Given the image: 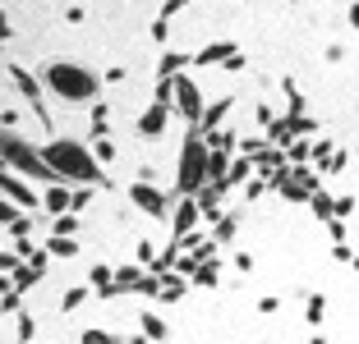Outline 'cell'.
<instances>
[{
  "label": "cell",
  "instance_id": "6da1fadb",
  "mask_svg": "<svg viewBox=\"0 0 359 344\" xmlns=\"http://www.w3.org/2000/svg\"><path fill=\"white\" fill-rule=\"evenodd\" d=\"M42 156H47V165L60 175V180H78V184H102V188H111V180L102 175V165H97V156H88V151L78 147V143H47L42 147Z\"/></svg>",
  "mask_w": 359,
  "mask_h": 344
},
{
  "label": "cell",
  "instance_id": "7a4b0ae2",
  "mask_svg": "<svg viewBox=\"0 0 359 344\" xmlns=\"http://www.w3.org/2000/svg\"><path fill=\"white\" fill-rule=\"evenodd\" d=\"M0 161H10L19 175H28V180H47V184L60 180V175L47 165V156H42V151H32L28 143H19L14 134H0Z\"/></svg>",
  "mask_w": 359,
  "mask_h": 344
},
{
  "label": "cell",
  "instance_id": "3957f363",
  "mask_svg": "<svg viewBox=\"0 0 359 344\" xmlns=\"http://www.w3.org/2000/svg\"><path fill=\"white\" fill-rule=\"evenodd\" d=\"M47 88L56 92V97H65V101H88V97L97 92V78L88 74V69H78V64L56 60L47 69Z\"/></svg>",
  "mask_w": 359,
  "mask_h": 344
},
{
  "label": "cell",
  "instance_id": "277c9868",
  "mask_svg": "<svg viewBox=\"0 0 359 344\" xmlns=\"http://www.w3.org/2000/svg\"><path fill=\"white\" fill-rule=\"evenodd\" d=\"M203 175H207V147H203V138H198V134H189L185 161H180V188L194 193V188L203 184Z\"/></svg>",
  "mask_w": 359,
  "mask_h": 344
},
{
  "label": "cell",
  "instance_id": "5b68a950",
  "mask_svg": "<svg viewBox=\"0 0 359 344\" xmlns=\"http://www.w3.org/2000/svg\"><path fill=\"white\" fill-rule=\"evenodd\" d=\"M10 78H14V88L23 92V97H28V106L37 110V120H42V124L51 129V115L42 110V83H37V78H32L28 69H23V64H10Z\"/></svg>",
  "mask_w": 359,
  "mask_h": 344
},
{
  "label": "cell",
  "instance_id": "8992f818",
  "mask_svg": "<svg viewBox=\"0 0 359 344\" xmlns=\"http://www.w3.org/2000/svg\"><path fill=\"white\" fill-rule=\"evenodd\" d=\"M129 202H134V207H143L148 216H157V221L166 216V202H161V193H157L148 180H134V188H129Z\"/></svg>",
  "mask_w": 359,
  "mask_h": 344
},
{
  "label": "cell",
  "instance_id": "52a82bcc",
  "mask_svg": "<svg viewBox=\"0 0 359 344\" xmlns=\"http://www.w3.org/2000/svg\"><path fill=\"white\" fill-rule=\"evenodd\" d=\"M175 97H180V115L185 120H203V106H198V88L189 83V78L175 74Z\"/></svg>",
  "mask_w": 359,
  "mask_h": 344
},
{
  "label": "cell",
  "instance_id": "ba28073f",
  "mask_svg": "<svg viewBox=\"0 0 359 344\" xmlns=\"http://www.w3.org/2000/svg\"><path fill=\"white\" fill-rule=\"evenodd\" d=\"M0 193H10V197H14V202H19V207H28V211L37 207V202H42V197L32 193L28 184L19 180V175H0Z\"/></svg>",
  "mask_w": 359,
  "mask_h": 344
},
{
  "label": "cell",
  "instance_id": "9c48e42d",
  "mask_svg": "<svg viewBox=\"0 0 359 344\" xmlns=\"http://www.w3.org/2000/svg\"><path fill=\"white\" fill-rule=\"evenodd\" d=\"M166 115H171V110H166V101H157L152 110L139 120V134H143V138H157L161 129H166Z\"/></svg>",
  "mask_w": 359,
  "mask_h": 344
},
{
  "label": "cell",
  "instance_id": "30bf717a",
  "mask_svg": "<svg viewBox=\"0 0 359 344\" xmlns=\"http://www.w3.org/2000/svg\"><path fill=\"white\" fill-rule=\"evenodd\" d=\"M69 197H74V193H69V188L56 180L47 193H42V202H47V211H56V216H60V211H69Z\"/></svg>",
  "mask_w": 359,
  "mask_h": 344
},
{
  "label": "cell",
  "instance_id": "8fae6325",
  "mask_svg": "<svg viewBox=\"0 0 359 344\" xmlns=\"http://www.w3.org/2000/svg\"><path fill=\"white\" fill-rule=\"evenodd\" d=\"M198 216H203L198 202H180V211H175V234H189V230L198 225Z\"/></svg>",
  "mask_w": 359,
  "mask_h": 344
},
{
  "label": "cell",
  "instance_id": "7c38bea8",
  "mask_svg": "<svg viewBox=\"0 0 359 344\" xmlns=\"http://www.w3.org/2000/svg\"><path fill=\"white\" fill-rule=\"evenodd\" d=\"M231 51H235L231 42H212L207 51H198V56H194V64H226V60H231Z\"/></svg>",
  "mask_w": 359,
  "mask_h": 344
},
{
  "label": "cell",
  "instance_id": "4fadbf2b",
  "mask_svg": "<svg viewBox=\"0 0 359 344\" xmlns=\"http://www.w3.org/2000/svg\"><path fill=\"white\" fill-rule=\"evenodd\" d=\"M106 129H111V106L97 101V106H93V138H102Z\"/></svg>",
  "mask_w": 359,
  "mask_h": 344
},
{
  "label": "cell",
  "instance_id": "5bb4252c",
  "mask_svg": "<svg viewBox=\"0 0 359 344\" xmlns=\"http://www.w3.org/2000/svg\"><path fill=\"white\" fill-rule=\"evenodd\" d=\"M78 230V211H60V216H56V230H51V234H74Z\"/></svg>",
  "mask_w": 359,
  "mask_h": 344
},
{
  "label": "cell",
  "instance_id": "9a60e30c",
  "mask_svg": "<svg viewBox=\"0 0 359 344\" xmlns=\"http://www.w3.org/2000/svg\"><path fill=\"white\" fill-rule=\"evenodd\" d=\"M139 326H143V335H152V340L166 335V321H161V317H139Z\"/></svg>",
  "mask_w": 359,
  "mask_h": 344
},
{
  "label": "cell",
  "instance_id": "2e32d148",
  "mask_svg": "<svg viewBox=\"0 0 359 344\" xmlns=\"http://www.w3.org/2000/svg\"><path fill=\"white\" fill-rule=\"evenodd\" d=\"M309 202H313V216H332V211H336V202H332L327 193H309Z\"/></svg>",
  "mask_w": 359,
  "mask_h": 344
},
{
  "label": "cell",
  "instance_id": "e0dca14e",
  "mask_svg": "<svg viewBox=\"0 0 359 344\" xmlns=\"http://www.w3.org/2000/svg\"><path fill=\"white\" fill-rule=\"evenodd\" d=\"M323 312H327V299H323V294H309V321L313 326L323 321Z\"/></svg>",
  "mask_w": 359,
  "mask_h": 344
},
{
  "label": "cell",
  "instance_id": "ac0fdd59",
  "mask_svg": "<svg viewBox=\"0 0 359 344\" xmlns=\"http://www.w3.org/2000/svg\"><path fill=\"white\" fill-rule=\"evenodd\" d=\"M93 197H97L93 188H78V193L69 197V211H88V207H93Z\"/></svg>",
  "mask_w": 359,
  "mask_h": 344
},
{
  "label": "cell",
  "instance_id": "d6986e66",
  "mask_svg": "<svg viewBox=\"0 0 359 344\" xmlns=\"http://www.w3.org/2000/svg\"><path fill=\"white\" fill-rule=\"evenodd\" d=\"M51 253H60V257H74V253H78V243H74V239H65V234H56V239H51Z\"/></svg>",
  "mask_w": 359,
  "mask_h": 344
},
{
  "label": "cell",
  "instance_id": "ffe728a7",
  "mask_svg": "<svg viewBox=\"0 0 359 344\" xmlns=\"http://www.w3.org/2000/svg\"><path fill=\"white\" fill-rule=\"evenodd\" d=\"M93 156H97V161H115V143L102 134V138H97V151H93Z\"/></svg>",
  "mask_w": 359,
  "mask_h": 344
},
{
  "label": "cell",
  "instance_id": "44dd1931",
  "mask_svg": "<svg viewBox=\"0 0 359 344\" xmlns=\"http://www.w3.org/2000/svg\"><path fill=\"white\" fill-rule=\"evenodd\" d=\"M157 294L171 303V299H180V294H185V284H180V280H161V289H157Z\"/></svg>",
  "mask_w": 359,
  "mask_h": 344
},
{
  "label": "cell",
  "instance_id": "7402d4cb",
  "mask_svg": "<svg viewBox=\"0 0 359 344\" xmlns=\"http://www.w3.org/2000/svg\"><path fill=\"white\" fill-rule=\"evenodd\" d=\"M83 299H88V289H69V294H65V312H74Z\"/></svg>",
  "mask_w": 359,
  "mask_h": 344
},
{
  "label": "cell",
  "instance_id": "603a6c76",
  "mask_svg": "<svg viewBox=\"0 0 359 344\" xmlns=\"http://www.w3.org/2000/svg\"><path fill=\"white\" fill-rule=\"evenodd\" d=\"M180 64H185V56H166V60H161V78H171Z\"/></svg>",
  "mask_w": 359,
  "mask_h": 344
},
{
  "label": "cell",
  "instance_id": "cb8c5ba5",
  "mask_svg": "<svg viewBox=\"0 0 359 344\" xmlns=\"http://www.w3.org/2000/svg\"><path fill=\"white\" fill-rule=\"evenodd\" d=\"M235 239V221H221L217 225V243H231Z\"/></svg>",
  "mask_w": 359,
  "mask_h": 344
},
{
  "label": "cell",
  "instance_id": "d4e9b609",
  "mask_svg": "<svg viewBox=\"0 0 359 344\" xmlns=\"http://www.w3.org/2000/svg\"><path fill=\"white\" fill-rule=\"evenodd\" d=\"M83 340H93V344H106V340H111V330H83Z\"/></svg>",
  "mask_w": 359,
  "mask_h": 344
},
{
  "label": "cell",
  "instance_id": "484cf974",
  "mask_svg": "<svg viewBox=\"0 0 359 344\" xmlns=\"http://www.w3.org/2000/svg\"><path fill=\"white\" fill-rule=\"evenodd\" d=\"M65 19H69V23H83L88 14H83V5H69V10H65Z\"/></svg>",
  "mask_w": 359,
  "mask_h": 344
},
{
  "label": "cell",
  "instance_id": "4316f807",
  "mask_svg": "<svg viewBox=\"0 0 359 344\" xmlns=\"http://www.w3.org/2000/svg\"><path fill=\"white\" fill-rule=\"evenodd\" d=\"M235 271H244V275H249V271H253V257H249V253H240V257H235Z\"/></svg>",
  "mask_w": 359,
  "mask_h": 344
},
{
  "label": "cell",
  "instance_id": "83f0119b",
  "mask_svg": "<svg viewBox=\"0 0 359 344\" xmlns=\"http://www.w3.org/2000/svg\"><path fill=\"white\" fill-rule=\"evenodd\" d=\"M0 221H10V225L19 221V216H14V207H10V202H5V197H0Z\"/></svg>",
  "mask_w": 359,
  "mask_h": 344
},
{
  "label": "cell",
  "instance_id": "f1b7e54d",
  "mask_svg": "<svg viewBox=\"0 0 359 344\" xmlns=\"http://www.w3.org/2000/svg\"><path fill=\"white\" fill-rule=\"evenodd\" d=\"M345 19H350V28H359V0L350 5V14H345Z\"/></svg>",
  "mask_w": 359,
  "mask_h": 344
},
{
  "label": "cell",
  "instance_id": "f546056e",
  "mask_svg": "<svg viewBox=\"0 0 359 344\" xmlns=\"http://www.w3.org/2000/svg\"><path fill=\"white\" fill-rule=\"evenodd\" d=\"M10 267H14V257H5V253H0V271H10Z\"/></svg>",
  "mask_w": 359,
  "mask_h": 344
},
{
  "label": "cell",
  "instance_id": "4dcf8cb0",
  "mask_svg": "<svg viewBox=\"0 0 359 344\" xmlns=\"http://www.w3.org/2000/svg\"><path fill=\"white\" fill-rule=\"evenodd\" d=\"M0 23H5V14H0Z\"/></svg>",
  "mask_w": 359,
  "mask_h": 344
}]
</instances>
